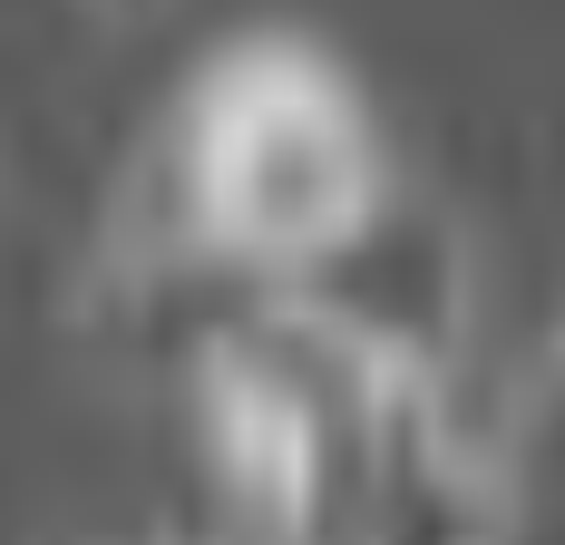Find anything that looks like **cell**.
<instances>
[{"label": "cell", "mask_w": 565, "mask_h": 545, "mask_svg": "<svg viewBox=\"0 0 565 545\" xmlns=\"http://www.w3.org/2000/svg\"><path fill=\"white\" fill-rule=\"evenodd\" d=\"M399 185L351 68L292 30H254L195 68L157 147V224L244 292H282Z\"/></svg>", "instance_id": "6da1fadb"}, {"label": "cell", "mask_w": 565, "mask_h": 545, "mask_svg": "<svg viewBox=\"0 0 565 545\" xmlns=\"http://www.w3.org/2000/svg\"><path fill=\"white\" fill-rule=\"evenodd\" d=\"M88 10H117V20H127V10H157V0H88Z\"/></svg>", "instance_id": "277c9868"}, {"label": "cell", "mask_w": 565, "mask_h": 545, "mask_svg": "<svg viewBox=\"0 0 565 545\" xmlns=\"http://www.w3.org/2000/svg\"><path fill=\"white\" fill-rule=\"evenodd\" d=\"M292 312L332 331L341 351H361L381 381L399 389H439L458 381V351H468V312H478V272H468V244L439 205L419 195H381V215L361 234H341L312 272L282 282Z\"/></svg>", "instance_id": "3957f363"}, {"label": "cell", "mask_w": 565, "mask_h": 545, "mask_svg": "<svg viewBox=\"0 0 565 545\" xmlns=\"http://www.w3.org/2000/svg\"><path fill=\"white\" fill-rule=\"evenodd\" d=\"M205 458L225 478L244 545H361L419 389L381 381L282 292H244L185 351Z\"/></svg>", "instance_id": "7a4b0ae2"}]
</instances>
